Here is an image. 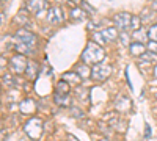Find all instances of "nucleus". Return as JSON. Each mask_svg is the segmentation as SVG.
<instances>
[{
	"mask_svg": "<svg viewBox=\"0 0 157 141\" xmlns=\"http://www.w3.org/2000/svg\"><path fill=\"white\" fill-rule=\"evenodd\" d=\"M104 57H105V52H104V49L94 43V41H90L85 47V50L82 52V60L85 65H98V63H102Z\"/></svg>",
	"mask_w": 157,
	"mask_h": 141,
	"instance_id": "obj_1",
	"label": "nucleus"
},
{
	"mask_svg": "<svg viewBox=\"0 0 157 141\" xmlns=\"http://www.w3.org/2000/svg\"><path fill=\"white\" fill-rule=\"evenodd\" d=\"M24 130L32 139H38L39 136H41V133H43V122H41V119H38V118L30 119L27 124H25Z\"/></svg>",
	"mask_w": 157,
	"mask_h": 141,
	"instance_id": "obj_2",
	"label": "nucleus"
},
{
	"mask_svg": "<svg viewBox=\"0 0 157 141\" xmlns=\"http://www.w3.org/2000/svg\"><path fill=\"white\" fill-rule=\"evenodd\" d=\"M110 72H112V68L107 63H98V65H94L93 69H91V77L98 82H104L110 75Z\"/></svg>",
	"mask_w": 157,
	"mask_h": 141,
	"instance_id": "obj_3",
	"label": "nucleus"
},
{
	"mask_svg": "<svg viewBox=\"0 0 157 141\" xmlns=\"http://www.w3.org/2000/svg\"><path fill=\"white\" fill-rule=\"evenodd\" d=\"M14 43L16 44H24V46H29V47H33L36 44V36L27 30H19L14 36Z\"/></svg>",
	"mask_w": 157,
	"mask_h": 141,
	"instance_id": "obj_4",
	"label": "nucleus"
},
{
	"mask_svg": "<svg viewBox=\"0 0 157 141\" xmlns=\"http://www.w3.org/2000/svg\"><path fill=\"white\" fill-rule=\"evenodd\" d=\"M10 66H11V69L14 71L16 74H25V71H27V66H29V61L25 60L24 55H16V57L11 58Z\"/></svg>",
	"mask_w": 157,
	"mask_h": 141,
	"instance_id": "obj_5",
	"label": "nucleus"
},
{
	"mask_svg": "<svg viewBox=\"0 0 157 141\" xmlns=\"http://www.w3.org/2000/svg\"><path fill=\"white\" fill-rule=\"evenodd\" d=\"M130 20H132V14H129V13H118V14H115V17H113L115 25L120 30L130 28Z\"/></svg>",
	"mask_w": 157,
	"mask_h": 141,
	"instance_id": "obj_6",
	"label": "nucleus"
},
{
	"mask_svg": "<svg viewBox=\"0 0 157 141\" xmlns=\"http://www.w3.org/2000/svg\"><path fill=\"white\" fill-rule=\"evenodd\" d=\"M47 8V0H27V9L33 14L39 16Z\"/></svg>",
	"mask_w": 157,
	"mask_h": 141,
	"instance_id": "obj_7",
	"label": "nucleus"
},
{
	"mask_svg": "<svg viewBox=\"0 0 157 141\" xmlns=\"http://www.w3.org/2000/svg\"><path fill=\"white\" fill-rule=\"evenodd\" d=\"M64 20V14L60 6H54L50 8L49 13H47V22L49 24H61Z\"/></svg>",
	"mask_w": 157,
	"mask_h": 141,
	"instance_id": "obj_8",
	"label": "nucleus"
},
{
	"mask_svg": "<svg viewBox=\"0 0 157 141\" xmlns=\"http://www.w3.org/2000/svg\"><path fill=\"white\" fill-rule=\"evenodd\" d=\"M19 110H21L22 114H30L36 110V105L32 99H24V100L19 102Z\"/></svg>",
	"mask_w": 157,
	"mask_h": 141,
	"instance_id": "obj_9",
	"label": "nucleus"
},
{
	"mask_svg": "<svg viewBox=\"0 0 157 141\" xmlns=\"http://www.w3.org/2000/svg\"><path fill=\"white\" fill-rule=\"evenodd\" d=\"M146 50H148V49H145V44H141V43H138V41H135V43H132V44L129 46V52H130V55H134V57L145 55Z\"/></svg>",
	"mask_w": 157,
	"mask_h": 141,
	"instance_id": "obj_10",
	"label": "nucleus"
},
{
	"mask_svg": "<svg viewBox=\"0 0 157 141\" xmlns=\"http://www.w3.org/2000/svg\"><path fill=\"white\" fill-rule=\"evenodd\" d=\"M55 104L58 107H69L71 105V97L69 94H55Z\"/></svg>",
	"mask_w": 157,
	"mask_h": 141,
	"instance_id": "obj_11",
	"label": "nucleus"
},
{
	"mask_svg": "<svg viewBox=\"0 0 157 141\" xmlns=\"http://www.w3.org/2000/svg\"><path fill=\"white\" fill-rule=\"evenodd\" d=\"M69 16L74 20H83L86 17V11H83L82 8H72L71 13H69Z\"/></svg>",
	"mask_w": 157,
	"mask_h": 141,
	"instance_id": "obj_12",
	"label": "nucleus"
},
{
	"mask_svg": "<svg viewBox=\"0 0 157 141\" xmlns=\"http://www.w3.org/2000/svg\"><path fill=\"white\" fill-rule=\"evenodd\" d=\"M69 91H71V85L66 82V80H60L58 82V85H57V93L55 94H69Z\"/></svg>",
	"mask_w": 157,
	"mask_h": 141,
	"instance_id": "obj_13",
	"label": "nucleus"
},
{
	"mask_svg": "<svg viewBox=\"0 0 157 141\" xmlns=\"http://www.w3.org/2000/svg\"><path fill=\"white\" fill-rule=\"evenodd\" d=\"M130 108V100L127 97H121V99H118L116 100V110H120V111H127Z\"/></svg>",
	"mask_w": 157,
	"mask_h": 141,
	"instance_id": "obj_14",
	"label": "nucleus"
},
{
	"mask_svg": "<svg viewBox=\"0 0 157 141\" xmlns=\"http://www.w3.org/2000/svg\"><path fill=\"white\" fill-rule=\"evenodd\" d=\"M101 33L104 35L105 41H115L116 38H118V32H116V28H105V30H102Z\"/></svg>",
	"mask_w": 157,
	"mask_h": 141,
	"instance_id": "obj_15",
	"label": "nucleus"
},
{
	"mask_svg": "<svg viewBox=\"0 0 157 141\" xmlns=\"http://www.w3.org/2000/svg\"><path fill=\"white\" fill-rule=\"evenodd\" d=\"M25 74H27V77H30V79H35V77L38 75V65L35 61H29V66H27Z\"/></svg>",
	"mask_w": 157,
	"mask_h": 141,
	"instance_id": "obj_16",
	"label": "nucleus"
},
{
	"mask_svg": "<svg viewBox=\"0 0 157 141\" xmlns=\"http://www.w3.org/2000/svg\"><path fill=\"white\" fill-rule=\"evenodd\" d=\"M77 72H78L77 75L80 77L82 80H86V79H88V74H91L90 69H88V66L85 65V63H83V65H77Z\"/></svg>",
	"mask_w": 157,
	"mask_h": 141,
	"instance_id": "obj_17",
	"label": "nucleus"
},
{
	"mask_svg": "<svg viewBox=\"0 0 157 141\" xmlns=\"http://www.w3.org/2000/svg\"><path fill=\"white\" fill-rule=\"evenodd\" d=\"M2 82H3L5 86H16V79H14L11 74H3Z\"/></svg>",
	"mask_w": 157,
	"mask_h": 141,
	"instance_id": "obj_18",
	"label": "nucleus"
},
{
	"mask_svg": "<svg viewBox=\"0 0 157 141\" xmlns=\"http://www.w3.org/2000/svg\"><path fill=\"white\" fill-rule=\"evenodd\" d=\"M141 19L138 17V16H132V20H130V30L132 32H137L140 27H141Z\"/></svg>",
	"mask_w": 157,
	"mask_h": 141,
	"instance_id": "obj_19",
	"label": "nucleus"
},
{
	"mask_svg": "<svg viewBox=\"0 0 157 141\" xmlns=\"http://www.w3.org/2000/svg\"><path fill=\"white\" fill-rule=\"evenodd\" d=\"M63 80H69V82H80L82 79L78 75H75V72H66L63 75Z\"/></svg>",
	"mask_w": 157,
	"mask_h": 141,
	"instance_id": "obj_20",
	"label": "nucleus"
},
{
	"mask_svg": "<svg viewBox=\"0 0 157 141\" xmlns=\"http://www.w3.org/2000/svg\"><path fill=\"white\" fill-rule=\"evenodd\" d=\"M148 38H149L151 41H155V43H157V24L152 25V27L149 28V32H148Z\"/></svg>",
	"mask_w": 157,
	"mask_h": 141,
	"instance_id": "obj_21",
	"label": "nucleus"
},
{
	"mask_svg": "<svg viewBox=\"0 0 157 141\" xmlns=\"http://www.w3.org/2000/svg\"><path fill=\"white\" fill-rule=\"evenodd\" d=\"M16 20H17V22H24V30H25V28H30V20L25 17L24 14H19V16L16 17Z\"/></svg>",
	"mask_w": 157,
	"mask_h": 141,
	"instance_id": "obj_22",
	"label": "nucleus"
},
{
	"mask_svg": "<svg viewBox=\"0 0 157 141\" xmlns=\"http://www.w3.org/2000/svg\"><path fill=\"white\" fill-rule=\"evenodd\" d=\"M146 49H148V52H151V54H157V43L155 41H149Z\"/></svg>",
	"mask_w": 157,
	"mask_h": 141,
	"instance_id": "obj_23",
	"label": "nucleus"
},
{
	"mask_svg": "<svg viewBox=\"0 0 157 141\" xmlns=\"http://www.w3.org/2000/svg\"><path fill=\"white\" fill-rule=\"evenodd\" d=\"M80 6L86 9V14H93V13H94V8H91L86 2H80Z\"/></svg>",
	"mask_w": 157,
	"mask_h": 141,
	"instance_id": "obj_24",
	"label": "nucleus"
},
{
	"mask_svg": "<svg viewBox=\"0 0 157 141\" xmlns=\"http://www.w3.org/2000/svg\"><path fill=\"white\" fill-rule=\"evenodd\" d=\"M94 39L99 43V44H105L107 41H105V38H104V35L102 33H94Z\"/></svg>",
	"mask_w": 157,
	"mask_h": 141,
	"instance_id": "obj_25",
	"label": "nucleus"
},
{
	"mask_svg": "<svg viewBox=\"0 0 157 141\" xmlns=\"http://www.w3.org/2000/svg\"><path fill=\"white\" fill-rule=\"evenodd\" d=\"M71 114L75 118H83V111H80L78 108H71Z\"/></svg>",
	"mask_w": 157,
	"mask_h": 141,
	"instance_id": "obj_26",
	"label": "nucleus"
},
{
	"mask_svg": "<svg viewBox=\"0 0 157 141\" xmlns=\"http://www.w3.org/2000/svg\"><path fill=\"white\" fill-rule=\"evenodd\" d=\"M145 138H151V127H149V124H145Z\"/></svg>",
	"mask_w": 157,
	"mask_h": 141,
	"instance_id": "obj_27",
	"label": "nucleus"
},
{
	"mask_svg": "<svg viewBox=\"0 0 157 141\" xmlns=\"http://www.w3.org/2000/svg\"><path fill=\"white\" fill-rule=\"evenodd\" d=\"M121 39H123V44H127V41H129L127 33H123V35H121Z\"/></svg>",
	"mask_w": 157,
	"mask_h": 141,
	"instance_id": "obj_28",
	"label": "nucleus"
},
{
	"mask_svg": "<svg viewBox=\"0 0 157 141\" xmlns=\"http://www.w3.org/2000/svg\"><path fill=\"white\" fill-rule=\"evenodd\" d=\"M154 6H155V9H157V0H155V2H154Z\"/></svg>",
	"mask_w": 157,
	"mask_h": 141,
	"instance_id": "obj_29",
	"label": "nucleus"
},
{
	"mask_svg": "<svg viewBox=\"0 0 157 141\" xmlns=\"http://www.w3.org/2000/svg\"><path fill=\"white\" fill-rule=\"evenodd\" d=\"M99 141H109V139H105V138H104V139H99Z\"/></svg>",
	"mask_w": 157,
	"mask_h": 141,
	"instance_id": "obj_30",
	"label": "nucleus"
},
{
	"mask_svg": "<svg viewBox=\"0 0 157 141\" xmlns=\"http://www.w3.org/2000/svg\"><path fill=\"white\" fill-rule=\"evenodd\" d=\"M155 77H157V66H155Z\"/></svg>",
	"mask_w": 157,
	"mask_h": 141,
	"instance_id": "obj_31",
	"label": "nucleus"
}]
</instances>
